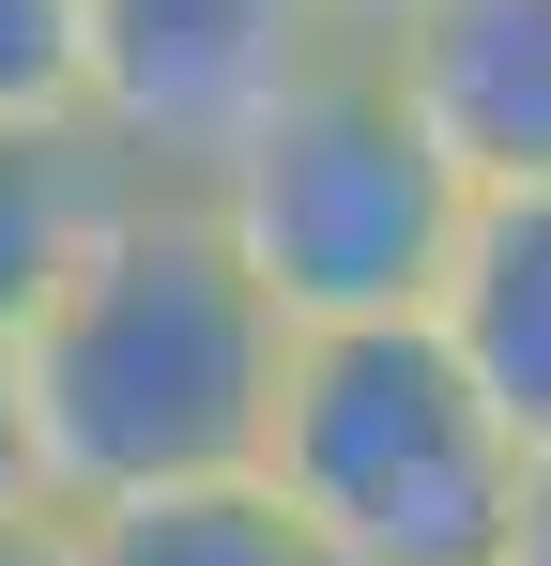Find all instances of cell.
Instances as JSON below:
<instances>
[{"label": "cell", "mask_w": 551, "mask_h": 566, "mask_svg": "<svg viewBox=\"0 0 551 566\" xmlns=\"http://www.w3.org/2000/svg\"><path fill=\"white\" fill-rule=\"evenodd\" d=\"M276 368H291V322L230 261V230L199 214V185H123L107 230L62 261V291L15 337V382H31L62 505L261 474Z\"/></svg>", "instance_id": "1"}, {"label": "cell", "mask_w": 551, "mask_h": 566, "mask_svg": "<svg viewBox=\"0 0 551 566\" xmlns=\"http://www.w3.org/2000/svg\"><path fill=\"white\" fill-rule=\"evenodd\" d=\"M199 214L230 230V261L276 291V322H429V291L459 261V214L475 185L445 169V138L414 123L398 62L383 46H337L306 93H276L215 169H199Z\"/></svg>", "instance_id": "2"}, {"label": "cell", "mask_w": 551, "mask_h": 566, "mask_svg": "<svg viewBox=\"0 0 551 566\" xmlns=\"http://www.w3.org/2000/svg\"><path fill=\"white\" fill-rule=\"evenodd\" d=\"M261 490L337 566H490L521 505V429L429 322H306L276 368Z\"/></svg>", "instance_id": "3"}, {"label": "cell", "mask_w": 551, "mask_h": 566, "mask_svg": "<svg viewBox=\"0 0 551 566\" xmlns=\"http://www.w3.org/2000/svg\"><path fill=\"white\" fill-rule=\"evenodd\" d=\"M337 46V0H77V123L138 185H199Z\"/></svg>", "instance_id": "4"}, {"label": "cell", "mask_w": 551, "mask_h": 566, "mask_svg": "<svg viewBox=\"0 0 551 566\" xmlns=\"http://www.w3.org/2000/svg\"><path fill=\"white\" fill-rule=\"evenodd\" d=\"M398 62L414 123L445 138V169L475 199L551 185V0H414L398 31H367Z\"/></svg>", "instance_id": "5"}, {"label": "cell", "mask_w": 551, "mask_h": 566, "mask_svg": "<svg viewBox=\"0 0 551 566\" xmlns=\"http://www.w3.org/2000/svg\"><path fill=\"white\" fill-rule=\"evenodd\" d=\"M429 337L475 368V398H490L521 444H551V185L459 214V261H445V291H429Z\"/></svg>", "instance_id": "6"}, {"label": "cell", "mask_w": 551, "mask_h": 566, "mask_svg": "<svg viewBox=\"0 0 551 566\" xmlns=\"http://www.w3.org/2000/svg\"><path fill=\"white\" fill-rule=\"evenodd\" d=\"M62 566H337L261 474L215 490H123V505H62Z\"/></svg>", "instance_id": "7"}, {"label": "cell", "mask_w": 551, "mask_h": 566, "mask_svg": "<svg viewBox=\"0 0 551 566\" xmlns=\"http://www.w3.org/2000/svg\"><path fill=\"white\" fill-rule=\"evenodd\" d=\"M138 185L92 123H0V337H31V306L62 291L92 230H107V199Z\"/></svg>", "instance_id": "8"}, {"label": "cell", "mask_w": 551, "mask_h": 566, "mask_svg": "<svg viewBox=\"0 0 551 566\" xmlns=\"http://www.w3.org/2000/svg\"><path fill=\"white\" fill-rule=\"evenodd\" d=\"M0 123H77V0H0Z\"/></svg>", "instance_id": "9"}, {"label": "cell", "mask_w": 551, "mask_h": 566, "mask_svg": "<svg viewBox=\"0 0 551 566\" xmlns=\"http://www.w3.org/2000/svg\"><path fill=\"white\" fill-rule=\"evenodd\" d=\"M46 429H31V382H15V337H0V521H46Z\"/></svg>", "instance_id": "10"}, {"label": "cell", "mask_w": 551, "mask_h": 566, "mask_svg": "<svg viewBox=\"0 0 551 566\" xmlns=\"http://www.w3.org/2000/svg\"><path fill=\"white\" fill-rule=\"evenodd\" d=\"M490 566H551V444H521V505H506V552Z\"/></svg>", "instance_id": "11"}, {"label": "cell", "mask_w": 551, "mask_h": 566, "mask_svg": "<svg viewBox=\"0 0 551 566\" xmlns=\"http://www.w3.org/2000/svg\"><path fill=\"white\" fill-rule=\"evenodd\" d=\"M0 566H62V505L46 521H0Z\"/></svg>", "instance_id": "12"}, {"label": "cell", "mask_w": 551, "mask_h": 566, "mask_svg": "<svg viewBox=\"0 0 551 566\" xmlns=\"http://www.w3.org/2000/svg\"><path fill=\"white\" fill-rule=\"evenodd\" d=\"M398 15H414V0H337V31H398Z\"/></svg>", "instance_id": "13"}]
</instances>
